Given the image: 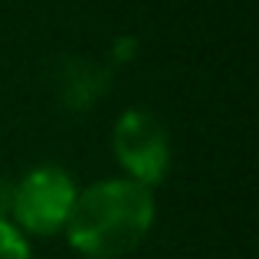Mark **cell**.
I'll return each mask as SVG.
<instances>
[{"mask_svg":"<svg viewBox=\"0 0 259 259\" xmlns=\"http://www.w3.org/2000/svg\"><path fill=\"white\" fill-rule=\"evenodd\" d=\"M72 200H76V187H72L69 174L59 167H36L13 187L10 210L23 230L36 236H50L66 227Z\"/></svg>","mask_w":259,"mask_h":259,"instance_id":"obj_2","label":"cell"},{"mask_svg":"<svg viewBox=\"0 0 259 259\" xmlns=\"http://www.w3.org/2000/svg\"><path fill=\"white\" fill-rule=\"evenodd\" d=\"M99 92H105V69H95L85 59H69L59 76V99L69 108H89Z\"/></svg>","mask_w":259,"mask_h":259,"instance_id":"obj_4","label":"cell"},{"mask_svg":"<svg viewBox=\"0 0 259 259\" xmlns=\"http://www.w3.org/2000/svg\"><path fill=\"white\" fill-rule=\"evenodd\" d=\"M0 259H30V246L17 233V227H10L7 220H0Z\"/></svg>","mask_w":259,"mask_h":259,"instance_id":"obj_5","label":"cell"},{"mask_svg":"<svg viewBox=\"0 0 259 259\" xmlns=\"http://www.w3.org/2000/svg\"><path fill=\"white\" fill-rule=\"evenodd\" d=\"M154 220L151 190L135 181L92 184L72 200L69 243L89 259H118L145 240Z\"/></svg>","mask_w":259,"mask_h":259,"instance_id":"obj_1","label":"cell"},{"mask_svg":"<svg viewBox=\"0 0 259 259\" xmlns=\"http://www.w3.org/2000/svg\"><path fill=\"white\" fill-rule=\"evenodd\" d=\"M115 154L121 167L141 187H154L167 177L171 167V138L164 125L148 112H125L115 125Z\"/></svg>","mask_w":259,"mask_h":259,"instance_id":"obj_3","label":"cell"}]
</instances>
